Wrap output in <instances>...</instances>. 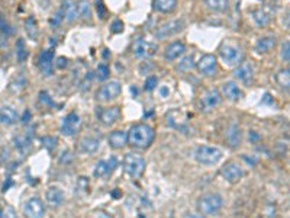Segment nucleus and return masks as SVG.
<instances>
[{"label": "nucleus", "mask_w": 290, "mask_h": 218, "mask_svg": "<svg viewBox=\"0 0 290 218\" xmlns=\"http://www.w3.org/2000/svg\"><path fill=\"white\" fill-rule=\"evenodd\" d=\"M156 132L147 124H136L128 132V143L134 148H147L154 141Z\"/></svg>", "instance_id": "obj_1"}, {"label": "nucleus", "mask_w": 290, "mask_h": 218, "mask_svg": "<svg viewBox=\"0 0 290 218\" xmlns=\"http://www.w3.org/2000/svg\"><path fill=\"white\" fill-rule=\"evenodd\" d=\"M223 205V199L218 194L203 195L198 202V210L202 216H216Z\"/></svg>", "instance_id": "obj_2"}, {"label": "nucleus", "mask_w": 290, "mask_h": 218, "mask_svg": "<svg viewBox=\"0 0 290 218\" xmlns=\"http://www.w3.org/2000/svg\"><path fill=\"white\" fill-rule=\"evenodd\" d=\"M219 57L223 61L225 66L228 67H235L240 66L244 60V52L240 47L232 45V44H223L219 49Z\"/></svg>", "instance_id": "obj_3"}, {"label": "nucleus", "mask_w": 290, "mask_h": 218, "mask_svg": "<svg viewBox=\"0 0 290 218\" xmlns=\"http://www.w3.org/2000/svg\"><path fill=\"white\" fill-rule=\"evenodd\" d=\"M195 159L203 166H213L222 159V151L218 147L201 145L195 151Z\"/></svg>", "instance_id": "obj_4"}, {"label": "nucleus", "mask_w": 290, "mask_h": 218, "mask_svg": "<svg viewBox=\"0 0 290 218\" xmlns=\"http://www.w3.org/2000/svg\"><path fill=\"white\" fill-rule=\"evenodd\" d=\"M124 170L129 174L131 177L136 179L145 170V160L142 156L136 154V153H128L124 157Z\"/></svg>", "instance_id": "obj_5"}, {"label": "nucleus", "mask_w": 290, "mask_h": 218, "mask_svg": "<svg viewBox=\"0 0 290 218\" xmlns=\"http://www.w3.org/2000/svg\"><path fill=\"white\" fill-rule=\"evenodd\" d=\"M184 28V22L180 21V19H176V21H170L163 24L157 31H156V38L157 40H167L176 34H178L181 29Z\"/></svg>", "instance_id": "obj_6"}, {"label": "nucleus", "mask_w": 290, "mask_h": 218, "mask_svg": "<svg viewBox=\"0 0 290 218\" xmlns=\"http://www.w3.org/2000/svg\"><path fill=\"white\" fill-rule=\"evenodd\" d=\"M121 83L113 80V82H109L106 85L100 87L96 93V97L100 100V102H109V100H113L116 99L119 95H121Z\"/></svg>", "instance_id": "obj_7"}, {"label": "nucleus", "mask_w": 290, "mask_h": 218, "mask_svg": "<svg viewBox=\"0 0 290 218\" xmlns=\"http://www.w3.org/2000/svg\"><path fill=\"white\" fill-rule=\"evenodd\" d=\"M80 127H82V120H80V117L76 114V112H71V114H68L64 120H63V122H61V134H64V135H67V137H71V135H76L79 130H80Z\"/></svg>", "instance_id": "obj_8"}, {"label": "nucleus", "mask_w": 290, "mask_h": 218, "mask_svg": "<svg viewBox=\"0 0 290 218\" xmlns=\"http://www.w3.org/2000/svg\"><path fill=\"white\" fill-rule=\"evenodd\" d=\"M45 214V207L40 198H31L23 205L25 218H42Z\"/></svg>", "instance_id": "obj_9"}, {"label": "nucleus", "mask_w": 290, "mask_h": 218, "mask_svg": "<svg viewBox=\"0 0 290 218\" xmlns=\"http://www.w3.org/2000/svg\"><path fill=\"white\" fill-rule=\"evenodd\" d=\"M157 51V45L154 43H148L142 38L136 40L134 45H132V52L135 57L138 58H147V57H153Z\"/></svg>", "instance_id": "obj_10"}, {"label": "nucleus", "mask_w": 290, "mask_h": 218, "mask_svg": "<svg viewBox=\"0 0 290 218\" xmlns=\"http://www.w3.org/2000/svg\"><path fill=\"white\" fill-rule=\"evenodd\" d=\"M221 103V93L216 89H210L202 95L201 99V109L203 112H210Z\"/></svg>", "instance_id": "obj_11"}, {"label": "nucleus", "mask_w": 290, "mask_h": 218, "mask_svg": "<svg viewBox=\"0 0 290 218\" xmlns=\"http://www.w3.org/2000/svg\"><path fill=\"white\" fill-rule=\"evenodd\" d=\"M116 166H118V160L115 157H111L109 160H100L96 163L93 174H94V177H99V179L108 177L109 174L113 173Z\"/></svg>", "instance_id": "obj_12"}, {"label": "nucleus", "mask_w": 290, "mask_h": 218, "mask_svg": "<svg viewBox=\"0 0 290 218\" xmlns=\"http://www.w3.org/2000/svg\"><path fill=\"white\" fill-rule=\"evenodd\" d=\"M221 173L223 176V179L225 180H228L229 183H237L241 177H243V169H241V166L238 165V163H235V162H229V163H226L223 168H222V170H221Z\"/></svg>", "instance_id": "obj_13"}, {"label": "nucleus", "mask_w": 290, "mask_h": 218, "mask_svg": "<svg viewBox=\"0 0 290 218\" xmlns=\"http://www.w3.org/2000/svg\"><path fill=\"white\" fill-rule=\"evenodd\" d=\"M216 67H218L216 57L212 54H205L198 63V70L205 76H213L216 73Z\"/></svg>", "instance_id": "obj_14"}, {"label": "nucleus", "mask_w": 290, "mask_h": 218, "mask_svg": "<svg viewBox=\"0 0 290 218\" xmlns=\"http://www.w3.org/2000/svg\"><path fill=\"white\" fill-rule=\"evenodd\" d=\"M61 13L66 22L71 24L79 18V10H77V4L73 0H64L61 4Z\"/></svg>", "instance_id": "obj_15"}, {"label": "nucleus", "mask_w": 290, "mask_h": 218, "mask_svg": "<svg viewBox=\"0 0 290 218\" xmlns=\"http://www.w3.org/2000/svg\"><path fill=\"white\" fill-rule=\"evenodd\" d=\"M222 95L231 102H237L243 97L241 89L238 87L235 82H225L222 85Z\"/></svg>", "instance_id": "obj_16"}, {"label": "nucleus", "mask_w": 290, "mask_h": 218, "mask_svg": "<svg viewBox=\"0 0 290 218\" xmlns=\"http://www.w3.org/2000/svg\"><path fill=\"white\" fill-rule=\"evenodd\" d=\"M52 61H54V51L45 49L40 55V69L45 76L52 74Z\"/></svg>", "instance_id": "obj_17"}, {"label": "nucleus", "mask_w": 290, "mask_h": 218, "mask_svg": "<svg viewBox=\"0 0 290 218\" xmlns=\"http://www.w3.org/2000/svg\"><path fill=\"white\" fill-rule=\"evenodd\" d=\"M18 122V112L12 106H1L0 108V124L10 127Z\"/></svg>", "instance_id": "obj_18"}, {"label": "nucleus", "mask_w": 290, "mask_h": 218, "mask_svg": "<svg viewBox=\"0 0 290 218\" xmlns=\"http://www.w3.org/2000/svg\"><path fill=\"white\" fill-rule=\"evenodd\" d=\"M184 51H186V47H184V44L183 43L176 41V43L168 44L166 47V51H164V58L168 60V61H174V60H177L180 55H183Z\"/></svg>", "instance_id": "obj_19"}, {"label": "nucleus", "mask_w": 290, "mask_h": 218, "mask_svg": "<svg viewBox=\"0 0 290 218\" xmlns=\"http://www.w3.org/2000/svg\"><path fill=\"white\" fill-rule=\"evenodd\" d=\"M225 138H226V143H228L229 147L237 148V147H240V144H241V141H243V132H241L238 125H231V127L226 130Z\"/></svg>", "instance_id": "obj_20"}, {"label": "nucleus", "mask_w": 290, "mask_h": 218, "mask_svg": "<svg viewBox=\"0 0 290 218\" xmlns=\"http://www.w3.org/2000/svg\"><path fill=\"white\" fill-rule=\"evenodd\" d=\"M121 117V109L118 106H113V108H108V109H103L100 112V121L103 125H112L115 124Z\"/></svg>", "instance_id": "obj_21"}, {"label": "nucleus", "mask_w": 290, "mask_h": 218, "mask_svg": "<svg viewBox=\"0 0 290 218\" xmlns=\"http://www.w3.org/2000/svg\"><path fill=\"white\" fill-rule=\"evenodd\" d=\"M251 18H252V21H254V24L257 25V26H260V28H264V26H267L268 24H270V21H271V13L270 12H267L266 9H255V10H252L251 12Z\"/></svg>", "instance_id": "obj_22"}, {"label": "nucleus", "mask_w": 290, "mask_h": 218, "mask_svg": "<svg viewBox=\"0 0 290 218\" xmlns=\"http://www.w3.org/2000/svg\"><path fill=\"white\" fill-rule=\"evenodd\" d=\"M45 199L51 207H60L64 202V194L58 188H48L45 192Z\"/></svg>", "instance_id": "obj_23"}, {"label": "nucleus", "mask_w": 290, "mask_h": 218, "mask_svg": "<svg viewBox=\"0 0 290 218\" xmlns=\"http://www.w3.org/2000/svg\"><path fill=\"white\" fill-rule=\"evenodd\" d=\"M126 143H128V132L121 130L111 132V135H109V145L112 148L119 150V148L124 147Z\"/></svg>", "instance_id": "obj_24"}, {"label": "nucleus", "mask_w": 290, "mask_h": 218, "mask_svg": "<svg viewBox=\"0 0 290 218\" xmlns=\"http://www.w3.org/2000/svg\"><path fill=\"white\" fill-rule=\"evenodd\" d=\"M252 74H254V72H252V66L248 64V63H241V64L238 66V69L234 72V76H235L238 80L244 82V83H248V82H251Z\"/></svg>", "instance_id": "obj_25"}, {"label": "nucleus", "mask_w": 290, "mask_h": 218, "mask_svg": "<svg viewBox=\"0 0 290 218\" xmlns=\"http://www.w3.org/2000/svg\"><path fill=\"white\" fill-rule=\"evenodd\" d=\"M276 47V37H263L255 43V51L260 54H267Z\"/></svg>", "instance_id": "obj_26"}, {"label": "nucleus", "mask_w": 290, "mask_h": 218, "mask_svg": "<svg viewBox=\"0 0 290 218\" xmlns=\"http://www.w3.org/2000/svg\"><path fill=\"white\" fill-rule=\"evenodd\" d=\"M100 147V140L96 137H86L80 141V150L83 153L91 154L94 151H97V148Z\"/></svg>", "instance_id": "obj_27"}, {"label": "nucleus", "mask_w": 290, "mask_h": 218, "mask_svg": "<svg viewBox=\"0 0 290 218\" xmlns=\"http://www.w3.org/2000/svg\"><path fill=\"white\" fill-rule=\"evenodd\" d=\"M154 9L161 13H171L177 7V0H154Z\"/></svg>", "instance_id": "obj_28"}, {"label": "nucleus", "mask_w": 290, "mask_h": 218, "mask_svg": "<svg viewBox=\"0 0 290 218\" xmlns=\"http://www.w3.org/2000/svg\"><path fill=\"white\" fill-rule=\"evenodd\" d=\"M206 6L215 12H225L229 7V0H205Z\"/></svg>", "instance_id": "obj_29"}, {"label": "nucleus", "mask_w": 290, "mask_h": 218, "mask_svg": "<svg viewBox=\"0 0 290 218\" xmlns=\"http://www.w3.org/2000/svg\"><path fill=\"white\" fill-rule=\"evenodd\" d=\"M77 10H79V16L84 21H90L91 18V6L87 0H80L77 3Z\"/></svg>", "instance_id": "obj_30"}, {"label": "nucleus", "mask_w": 290, "mask_h": 218, "mask_svg": "<svg viewBox=\"0 0 290 218\" xmlns=\"http://www.w3.org/2000/svg\"><path fill=\"white\" fill-rule=\"evenodd\" d=\"M16 58L19 63H25L28 58V49H26V44L22 38H19L16 41Z\"/></svg>", "instance_id": "obj_31"}, {"label": "nucleus", "mask_w": 290, "mask_h": 218, "mask_svg": "<svg viewBox=\"0 0 290 218\" xmlns=\"http://www.w3.org/2000/svg\"><path fill=\"white\" fill-rule=\"evenodd\" d=\"M276 80H277V83L282 87L290 89V67L280 70L277 73V76H276Z\"/></svg>", "instance_id": "obj_32"}, {"label": "nucleus", "mask_w": 290, "mask_h": 218, "mask_svg": "<svg viewBox=\"0 0 290 218\" xmlns=\"http://www.w3.org/2000/svg\"><path fill=\"white\" fill-rule=\"evenodd\" d=\"M193 67H195V60H193L192 55H189V57H184V58L180 61V64L177 66V70H180V72H189V70H192Z\"/></svg>", "instance_id": "obj_33"}, {"label": "nucleus", "mask_w": 290, "mask_h": 218, "mask_svg": "<svg viewBox=\"0 0 290 218\" xmlns=\"http://www.w3.org/2000/svg\"><path fill=\"white\" fill-rule=\"evenodd\" d=\"M25 26H26V32L29 34V37H31L32 40H35L37 35H38V29H37V25H35V19H34V18L26 19Z\"/></svg>", "instance_id": "obj_34"}, {"label": "nucleus", "mask_w": 290, "mask_h": 218, "mask_svg": "<svg viewBox=\"0 0 290 218\" xmlns=\"http://www.w3.org/2000/svg\"><path fill=\"white\" fill-rule=\"evenodd\" d=\"M96 77L99 82H105L109 77V67L106 64H99L96 69Z\"/></svg>", "instance_id": "obj_35"}, {"label": "nucleus", "mask_w": 290, "mask_h": 218, "mask_svg": "<svg viewBox=\"0 0 290 218\" xmlns=\"http://www.w3.org/2000/svg\"><path fill=\"white\" fill-rule=\"evenodd\" d=\"M15 145H16V148H19L21 151H26L28 150V147L31 145V140L25 135V137H18L16 140H15Z\"/></svg>", "instance_id": "obj_36"}, {"label": "nucleus", "mask_w": 290, "mask_h": 218, "mask_svg": "<svg viewBox=\"0 0 290 218\" xmlns=\"http://www.w3.org/2000/svg\"><path fill=\"white\" fill-rule=\"evenodd\" d=\"M0 32H1V34H4V35H10V34L13 32L12 26L7 24V21L3 18V15H1V13H0Z\"/></svg>", "instance_id": "obj_37"}, {"label": "nucleus", "mask_w": 290, "mask_h": 218, "mask_svg": "<svg viewBox=\"0 0 290 218\" xmlns=\"http://www.w3.org/2000/svg\"><path fill=\"white\" fill-rule=\"evenodd\" d=\"M280 57L283 61H290V41L283 43L282 48H280Z\"/></svg>", "instance_id": "obj_38"}, {"label": "nucleus", "mask_w": 290, "mask_h": 218, "mask_svg": "<svg viewBox=\"0 0 290 218\" xmlns=\"http://www.w3.org/2000/svg\"><path fill=\"white\" fill-rule=\"evenodd\" d=\"M158 85V79L156 77V76H151V77H148L147 80H145V83H144V89L147 90V92H151V90H154L156 87Z\"/></svg>", "instance_id": "obj_39"}, {"label": "nucleus", "mask_w": 290, "mask_h": 218, "mask_svg": "<svg viewBox=\"0 0 290 218\" xmlns=\"http://www.w3.org/2000/svg\"><path fill=\"white\" fill-rule=\"evenodd\" d=\"M0 218H16L15 208L10 205H6L1 211H0Z\"/></svg>", "instance_id": "obj_40"}, {"label": "nucleus", "mask_w": 290, "mask_h": 218, "mask_svg": "<svg viewBox=\"0 0 290 218\" xmlns=\"http://www.w3.org/2000/svg\"><path fill=\"white\" fill-rule=\"evenodd\" d=\"M94 4H96V10H97V16L100 19H105L106 18V7L103 4L102 0H94Z\"/></svg>", "instance_id": "obj_41"}, {"label": "nucleus", "mask_w": 290, "mask_h": 218, "mask_svg": "<svg viewBox=\"0 0 290 218\" xmlns=\"http://www.w3.org/2000/svg\"><path fill=\"white\" fill-rule=\"evenodd\" d=\"M111 31H112L113 34L122 32V31H124V24H122L121 21H115V22L112 24V26H111Z\"/></svg>", "instance_id": "obj_42"}, {"label": "nucleus", "mask_w": 290, "mask_h": 218, "mask_svg": "<svg viewBox=\"0 0 290 218\" xmlns=\"http://www.w3.org/2000/svg\"><path fill=\"white\" fill-rule=\"evenodd\" d=\"M283 26L286 29H290V9L285 13V18H283Z\"/></svg>", "instance_id": "obj_43"}, {"label": "nucleus", "mask_w": 290, "mask_h": 218, "mask_svg": "<svg viewBox=\"0 0 290 218\" xmlns=\"http://www.w3.org/2000/svg\"><path fill=\"white\" fill-rule=\"evenodd\" d=\"M61 19H64V18H63V13H61V10H58V13L55 15V18L51 21V25H58V24L61 22Z\"/></svg>", "instance_id": "obj_44"}, {"label": "nucleus", "mask_w": 290, "mask_h": 218, "mask_svg": "<svg viewBox=\"0 0 290 218\" xmlns=\"http://www.w3.org/2000/svg\"><path fill=\"white\" fill-rule=\"evenodd\" d=\"M66 66H67V58L60 57V58L57 60V67H58V69H64Z\"/></svg>", "instance_id": "obj_45"}, {"label": "nucleus", "mask_w": 290, "mask_h": 218, "mask_svg": "<svg viewBox=\"0 0 290 218\" xmlns=\"http://www.w3.org/2000/svg\"><path fill=\"white\" fill-rule=\"evenodd\" d=\"M28 120H31V114H29V111H25V112H23V117H22V122L26 124Z\"/></svg>", "instance_id": "obj_46"}, {"label": "nucleus", "mask_w": 290, "mask_h": 218, "mask_svg": "<svg viewBox=\"0 0 290 218\" xmlns=\"http://www.w3.org/2000/svg\"><path fill=\"white\" fill-rule=\"evenodd\" d=\"M94 218H111V217H109V216H106L105 213H96Z\"/></svg>", "instance_id": "obj_47"}, {"label": "nucleus", "mask_w": 290, "mask_h": 218, "mask_svg": "<svg viewBox=\"0 0 290 218\" xmlns=\"http://www.w3.org/2000/svg\"><path fill=\"white\" fill-rule=\"evenodd\" d=\"M187 218H198V217H187Z\"/></svg>", "instance_id": "obj_48"}, {"label": "nucleus", "mask_w": 290, "mask_h": 218, "mask_svg": "<svg viewBox=\"0 0 290 218\" xmlns=\"http://www.w3.org/2000/svg\"><path fill=\"white\" fill-rule=\"evenodd\" d=\"M261 1H263V0H261Z\"/></svg>", "instance_id": "obj_49"}]
</instances>
